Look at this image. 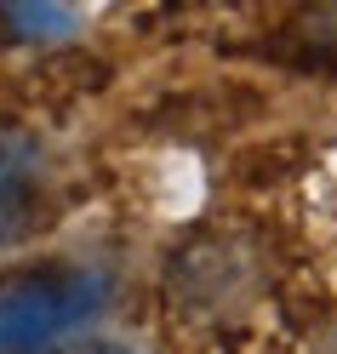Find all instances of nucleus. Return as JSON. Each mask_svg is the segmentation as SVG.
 Returning <instances> with one entry per match:
<instances>
[{"mask_svg": "<svg viewBox=\"0 0 337 354\" xmlns=\"http://www.w3.org/2000/svg\"><path fill=\"white\" fill-rule=\"evenodd\" d=\"M109 308V274L80 263L17 274L0 286V354H57Z\"/></svg>", "mask_w": 337, "mask_h": 354, "instance_id": "1", "label": "nucleus"}, {"mask_svg": "<svg viewBox=\"0 0 337 354\" xmlns=\"http://www.w3.org/2000/svg\"><path fill=\"white\" fill-rule=\"evenodd\" d=\"M46 154L24 131H0V252L46 223Z\"/></svg>", "mask_w": 337, "mask_h": 354, "instance_id": "2", "label": "nucleus"}, {"mask_svg": "<svg viewBox=\"0 0 337 354\" xmlns=\"http://www.w3.org/2000/svg\"><path fill=\"white\" fill-rule=\"evenodd\" d=\"M246 286H252V263H246V252L235 240H200V246H189L177 257V269H172V292L189 308H206V315L240 303Z\"/></svg>", "mask_w": 337, "mask_h": 354, "instance_id": "3", "label": "nucleus"}, {"mask_svg": "<svg viewBox=\"0 0 337 354\" xmlns=\"http://www.w3.org/2000/svg\"><path fill=\"white\" fill-rule=\"evenodd\" d=\"M280 40H286V46H280L286 63L314 69V75H337V6H309V12H298Z\"/></svg>", "mask_w": 337, "mask_h": 354, "instance_id": "4", "label": "nucleus"}, {"mask_svg": "<svg viewBox=\"0 0 337 354\" xmlns=\"http://www.w3.org/2000/svg\"><path fill=\"white\" fill-rule=\"evenodd\" d=\"M0 17H6L24 40H57V35L75 29V12L69 6H6Z\"/></svg>", "mask_w": 337, "mask_h": 354, "instance_id": "5", "label": "nucleus"}, {"mask_svg": "<svg viewBox=\"0 0 337 354\" xmlns=\"http://www.w3.org/2000/svg\"><path fill=\"white\" fill-rule=\"evenodd\" d=\"M80 354H131V348H115V343H92V348H80Z\"/></svg>", "mask_w": 337, "mask_h": 354, "instance_id": "6", "label": "nucleus"}]
</instances>
